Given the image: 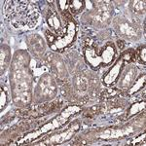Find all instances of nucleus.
<instances>
[{
    "label": "nucleus",
    "instance_id": "9",
    "mask_svg": "<svg viewBox=\"0 0 146 146\" xmlns=\"http://www.w3.org/2000/svg\"><path fill=\"white\" fill-rule=\"evenodd\" d=\"M75 85H76V88L78 89V91H80V92L87 91L88 86H89L88 79H87L85 76L80 75V76L77 77L76 80H75Z\"/></svg>",
    "mask_w": 146,
    "mask_h": 146
},
{
    "label": "nucleus",
    "instance_id": "13",
    "mask_svg": "<svg viewBox=\"0 0 146 146\" xmlns=\"http://www.w3.org/2000/svg\"><path fill=\"white\" fill-rule=\"evenodd\" d=\"M84 7V2L83 1H77V0H75V1H72L71 4H70V8H71L72 12H74V13H78L83 9Z\"/></svg>",
    "mask_w": 146,
    "mask_h": 146
},
{
    "label": "nucleus",
    "instance_id": "2",
    "mask_svg": "<svg viewBox=\"0 0 146 146\" xmlns=\"http://www.w3.org/2000/svg\"><path fill=\"white\" fill-rule=\"evenodd\" d=\"M22 58L17 60V65H15L13 71L14 83V100L17 103H28L31 98L30 95V77L27 70L23 66Z\"/></svg>",
    "mask_w": 146,
    "mask_h": 146
},
{
    "label": "nucleus",
    "instance_id": "16",
    "mask_svg": "<svg viewBox=\"0 0 146 146\" xmlns=\"http://www.w3.org/2000/svg\"><path fill=\"white\" fill-rule=\"evenodd\" d=\"M5 102H6V98H5V94L2 92L1 93V105H5Z\"/></svg>",
    "mask_w": 146,
    "mask_h": 146
},
{
    "label": "nucleus",
    "instance_id": "6",
    "mask_svg": "<svg viewBox=\"0 0 146 146\" xmlns=\"http://www.w3.org/2000/svg\"><path fill=\"white\" fill-rule=\"evenodd\" d=\"M136 69L135 67H129V69L126 72V74L124 75L123 79L121 82V87L122 88H128V87L133 83V79L135 77Z\"/></svg>",
    "mask_w": 146,
    "mask_h": 146
},
{
    "label": "nucleus",
    "instance_id": "11",
    "mask_svg": "<svg viewBox=\"0 0 146 146\" xmlns=\"http://www.w3.org/2000/svg\"><path fill=\"white\" fill-rule=\"evenodd\" d=\"M48 22H49L50 27L53 28L54 30H56V31H60V27H60V21L56 14H52L48 19Z\"/></svg>",
    "mask_w": 146,
    "mask_h": 146
},
{
    "label": "nucleus",
    "instance_id": "1",
    "mask_svg": "<svg viewBox=\"0 0 146 146\" xmlns=\"http://www.w3.org/2000/svg\"><path fill=\"white\" fill-rule=\"evenodd\" d=\"M5 13L16 27L33 28L38 23V12L33 2H7Z\"/></svg>",
    "mask_w": 146,
    "mask_h": 146
},
{
    "label": "nucleus",
    "instance_id": "18",
    "mask_svg": "<svg viewBox=\"0 0 146 146\" xmlns=\"http://www.w3.org/2000/svg\"><path fill=\"white\" fill-rule=\"evenodd\" d=\"M141 58L143 60V62H145V48H143L141 51Z\"/></svg>",
    "mask_w": 146,
    "mask_h": 146
},
{
    "label": "nucleus",
    "instance_id": "8",
    "mask_svg": "<svg viewBox=\"0 0 146 146\" xmlns=\"http://www.w3.org/2000/svg\"><path fill=\"white\" fill-rule=\"evenodd\" d=\"M72 135H73V129H70L67 131H65V133H62L60 135H56L55 136H53V137H51L50 141L52 143H62L65 139H68Z\"/></svg>",
    "mask_w": 146,
    "mask_h": 146
},
{
    "label": "nucleus",
    "instance_id": "14",
    "mask_svg": "<svg viewBox=\"0 0 146 146\" xmlns=\"http://www.w3.org/2000/svg\"><path fill=\"white\" fill-rule=\"evenodd\" d=\"M133 10H135V12H144V10H145V2L135 1V2H133Z\"/></svg>",
    "mask_w": 146,
    "mask_h": 146
},
{
    "label": "nucleus",
    "instance_id": "4",
    "mask_svg": "<svg viewBox=\"0 0 146 146\" xmlns=\"http://www.w3.org/2000/svg\"><path fill=\"white\" fill-rule=\"evenodd\" d=\"M112 15V6L109 3H103L96 10L94 21L98 25H102L108 23Z\"/></svg>",
    "mask_w": 146,
    "mask_h": 146
},
{
    "label": "nucleus",
    "instance_id": "5",
    "mask_svg": "<svg viewBox=\"0 0 146 146\" xmlns=\"http://www.w3.org/2000/svg\"><path fill=\"white\" fill-rule=\"evenodd\" d=\"M119 29L122 34L126 35L129 38H135V37H136V35H137V31H136L135 28L133 27L131 23H129L127 22L120 23Z\"/></svg>",
    "mask_w": 146,
    "mask_h": 146
},
{
    "label": "nucleus",
    "instance_id": "17",
    "mask_svg": "<svg viewBox=\"0 0 146 146\" xmlns=\"http://www.w3.org/2000/svg\"><path fill=\"white\" fill-rule=\"evenodd\" d=\"M66 3H67V1H60V8H62V10H64V8L66 7Z\"/></svg>",
    "mask_w": 146,
    "mask_h": 146
},
{
    "label": "nucleus",
    "instance_id": "12",
    "mask_svg": "<svg viewBox=\"0 0 146 146\" xmlns=\"http://www.w3.org/2000/svg\"><path fill=\"white\" fill-rule=\"evenodd\" d=\"M9 62V52L7 51L6 48H2L1 50V72H3V70L5 69Z\"/></svg>",
    "mask_w": 146,
    "mask_h": 146
},
{
    "label": "nucleus",
    "instance_id": "10",
    "mask_svg": "<svg viewBox=\"0 0 146 146\" xmlns=\"http://www.w3.org/2000/svg\"><path fill=\"white\" fill-rule=\"evenodd\" d=\"M120 67H121V63H117V64L112 68L111 71L108 73L107 76L105 77V82H106L107 84L111 83V82H113L115 79H116V77L118 76Z\"/></svg>",
    "mask_w": 146,
    "mask_h": 146
},
{
    "label": "nucleus",
    "instance_id": "15",
    "mask_svg": "<svg viewBox=\"0 0 146 146\" xmlns=\"http://www.w3.org/2000/svg\"><path fill=\"white\" fill-rule=\"evenodd\" d=\"M144 79H145V77L143 76L142 78H141V79L139 80V81H138L137 83H136V85H135V87H133V89L131 91V93H133L135 91H137V90H138V88H139L141 85H142V83H144Z\"/></svg>",
    "mask_w": 146,
    "mask_h": 146
},
{
    "label": "nucleus",
    "instance_id": "3",
    "mask_svg": "<svg viewBox=\"0 0 146 146\" xmlns=\"http://www.w3.org/2000/svg\"><path fill=\"white\" fill-rule=\"evenodd\" d=\"M38 90L41 96L45 98H54L56 94V87L53 78L48 74H45L41 77L38 84Z\"/></svg>",
    "mask_w": 146,
    "mask_h": 146
},
{
    "label": "nucleus",
    "instance_id": "7",
    "mask_svg": "<svg viewBox=\"0 0 146 146\" xmlns=\"http://www.w3.org/2000/svg\"><path fill=\"white\" fill-rule=\"evenodd\" d=\"M131 129H129V131H123V129H107L105 131L104 133H102L101 137L103 138H111V137H118V136H122V135H125L127 133H131Z\"/></svg>",
    "mask_w": 146,
    "mask_h": 146
}]
</instances>
